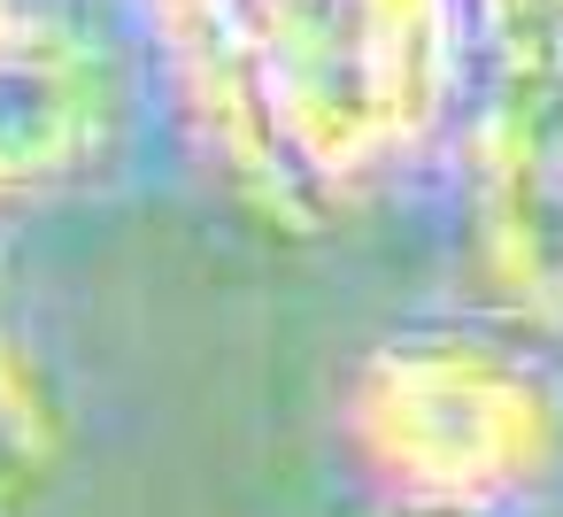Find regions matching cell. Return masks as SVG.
Here are the masks:
<instances>
[{"label": "cell", "instance_id": "cell-2", "mask_svg": "<svg viewBox=\"0 0 563 517\" xmlns=\"http://www.w3.org/2000/svg\"><path fill=\"white\" fill-rule=\"evenodd\" d=\"M478 255L525 317L563 324V0H494Z\"/></svg>", "mask_w": 563, "mask_h": 517}, {"label": "cell", "instance_id": "cell-1", "mask_svg": "<svg viewBox=\"0 0 563 517\" xmlns=\"http://www.w3.org/2000/svg\"><path fill=\"white\" fill-rule=\"evenodd\" d=\"M355 417L386 471L440 502H478L532 479L555 448V394L532 363L486 340H401L371 363Z\"/></svg>", "mask_w": 563, "mask_h": 517}]
</instances>
